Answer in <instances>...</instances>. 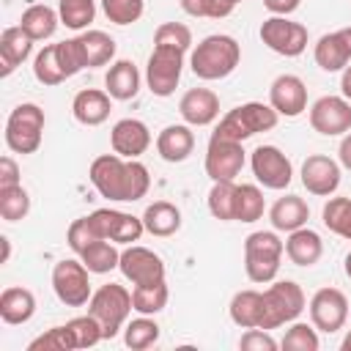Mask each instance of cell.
Wrapping results in <instances>:
<instances>
[{
  "instance_id": "cell-1",
  "label": "cell",
  "mask_w": 351,
  "mask_h": 351,
  "mask_svg": "<svg viewBox=\"0 0 351 351\" xmlns=\"http://www.w3.org/2000/svg\"><path fill=\"white\" fill-rule=\"evenodd\" d=\"M88 178L93 189L115 203H134L148 195L151 189V173L140 159H123L115 151L101 154L90 162Z\"/></svg>"
},
{
  "instance_id": "cell-2",
  "label": "cell",
  "mask_w": 351,
  "mask_h": 351,
  "mask_svg": "<svg viewBox=\"0 0 351 351\" xmlns=\"http://www.w3.org/2000/svg\"><path fill=\"white\" fill-rule=\"evenodd\" d=\"M241 60V47L233 36L228 33H211L206 36L189 55V69L195 77L214 82V80H225L236 71Z\"/></svg>"
},
{
  "instance_id": "cell-3",
  "label": "cell",
  "mask_w": 351,
  "mask_h": 351,
  "mask_svg": "<svg viewBox=\"0 0 351 351\" xmlns=\"http://www.w3.org/2000/svg\"><path fill=\"white\" fill-rule=\"evenodd\" d=\"M280 121V112L271 104L263 101H244L239 107H233L230 112L222 115V121L214 129V137H225V140H236L244 143L261 132H271Z\"/></svg>"
},
{
  "instance_id": "cell-4",
  "label": "cell",
  "mask_w": 351,
  "mask_h": 351,
  "mask_svg": "<svg viewBox=\"0 0 351 351\" xmlns=\"http://www.w3.org/2000/svg\"><path fill=\"white\" fill-rule=\"evenodd\" d=\"M285 241L274 230H255L244 239V271L250 282H271L280 271Z\"/></svg>"
},
{
  "instance_id": "cell-5",
  "label": "cell",
  "mask_w": 351,
  "mask_h": 351,
  "mask_svg": "<svg viewBox=\"0 0 351 351\" xmlns=\"http://www.w3.org/2000/svg\"><path fill=\"white\" fill-rule=\"evenodd\" d=\"M134 304H132V291H126L118 282H107L99 291H93L90 302H88V313L96 315V321L101 324L104 340H112L129 321Z\"/></svg>"
},
{
  "instance_id": "cell-6",
  "label": "cell",
  "mask_w": 351,
  "mask_h": 351,
  "mask_svg": "<svg viewBox=\"0 0 351 351\" xmlns=\"http://www.w3.org/2000/svg\"><path fill=\"white\" fill-rule=\"evenodd\" d=\"M307 299L302 285L293 280H271V285L263 291V321L261 329H280L291 321H296L304 310Z\"/></svg>"
},
{
  "instance_id": "cell-7",
  "label": "cell",
  "mask_w": 351,
  "mask_h": 351,
  "mask_svg": "<svg viewBox=\"0 0 351 351\" xmlns=\"http://www.w3.org/2000/svg\"><path fill=\"white\" fill-rule=\"evenodd\" d=\"M44 110L33 101L16 104L5 121V145L14 154H36L44 137Z\"/></svg>"
},
{
  "instance_id": "cell-8",
  "label": "cell",
  "mask_w": 351,
  "mask_h": 351,
  "mask_svg": "<svg viewBox=\"0 0 351 351\" xmlns=\"http://www.w3.org/2000/svg\"><path fill=\"white\" fill-rule=\"evenodd\" d=\"M52 291L66 307H82L90 302V271L80 258H63L52 266Z\"/></svg>"
},
{
  "instance_id": "cell-9",
  "label": "cell",
  "mask_w": 351,
  "mask_h": 351,
  "mask_svg": "<svg viewBox=\"0 0 351 351\" xmlns=\"http://www.w3.org/2000/svg\"><path fill=\"white\" fill-rule=\"evenodd\" d=\"M184 71V52L173 47H154L145 63V85L154 96L167 99L176 93Z\"/></svg>"
},
{
  "instance_id": "cell-10",
  "label": "cell",
  "mask_w": 351,
  "mask_h": 351,
  "mask_svg": "<svg viewBox=\"0 0 351 351\" xmlns=\"http://www.w3.org/2000/svg\"><path fill=\"white\" fill-rule=\"evenodd\" d=\"M88 222L99 239H107L112 244H134L145 233L143 217H134L118 208H96L93 214H88Z\"/></svg>"
},
{
  "instance_id": "cell-11",
  "label": "cell",
  "mask_w": 351,
  "mask_h": 351,
  "mask_svg": "<svg viewBox=\"0 0 351 351\" xmlns=\"http://www.w3.org/2000/svg\"><path fill=\"white\" fill-rule=\"evenodd\" d=\"M258 33L261 41L282 58H296L307 49V27L288 16H269Z\"/></svg>"
},
{
  "instance_id": "cell-12",
  "label": "cell",
  "mask_w": 351,
  "mask_h": 351,
  "mask_svg": "<svg viewBox=\"0 0 351 351\" xmlns=\"http://www.w3.org/2000/svg\"><path fill=\"white\" fill-rule=\"evenodd\" d=\"M250 167H252L255 181L261 186H266V189H277L280 192L293 178V165L277 145H258L250 154Z\"/></svg>"
},
{
  "instance_id": "cell-13",
  "label": "cell",
  "mask_w": 351,
  "mask_h": 351,
  "mask_svg": "<svg viewBox=\"0 0 351 351\" xmlns=\"http://www.w3.org/2000/svg\"><path fill=\"white\" fill-rule=\"evenodd\" d=\"M310 310V324L318 329V332H326V335H335L346 326V318H348V299L340 288H318L307 304Z\"/></svg>"
},
{
  "instance_id": "cell-14",
  "label": "cell",
  "mask_w": 351,
  "mask_h": 351,
  "mask_svg": "<svg viewBox=\"0 0 351 351\" xmlns=\"http://www.w3.org/2000/svg\"><path fill=\"white\" fill-rule=\"evenodd\" d=\"M310 126L324 137L351 132V101L346 96H321L310 104Z\"/></svg>"
},
{
  "instance_id": "cell-15",
  "label": "cell",
  "mask_w": 351,
  "mask_h": 351,
  "mask_svg": "<svg viewBox=\"0 0 351 351\" xmlns=\"http://www.w3.org/2000/svg\"><path fill=\"white\" fill-rule=\"evenodd\" d=\"M203 167H206V176L211 181H236V176L244 167V148H241V143L211 134Z\"/></svg>"
},
{
  "instance_id": "cell-16",
  "label": "cell",
  "mask_w": 351,
  "mask_h": 351,
  "mask_svg": "<svg viewBox=\"0 0 351 351\" xmlns=\"http://www.w3.org/2000/svg\"><path fill=\"white\" fill-rule=\"evenodd\" d=\"M121 274L132 282V285H151V282H162L165 280V263L162 258L140 244H129L126 250H121V263H118Z\"/></svg>"
},
{
  "instance_id": "cell-17",
  "label": "cell",
  "mask_w": 351,
  "mask_h": 351,
  "mask_svg": "<svg viewBox=\"0 0 351 351\" xmlns=\"http://www.w3.org/2000/svg\"><path fill=\"white\" fill-rule=\"evenodd\" d=\"M302 184L310 195L329 197L340 186V162L326 154H310L302 162Z\"/></svg>"
},
{
  "instance_id": "cell-18",
  "label": "cell",
  "mask_w": 351,
  "mask_h": 351,
  "mask_svg": "<svg viewBox=\"0 0 351 351\" xmlns=\"http://www.w3.org/2000/svg\"><path fill=\"white\" fill-rule=\"evenodd\" d=\"M269 104L285 118L302 115L307 110V85H304V80L296 77V74L274 77V82L269 85Z\"/></svg>"
},
{
  "instance_id": "cell-19",
  "label": "cell",
  "mask_w": 351,
  "mask_h": 351,
  "mask_svg": "<svg viewBox=\"0 0 351 351\" xmlns=\"http://www.w3.org/2000/svg\"><path fill=\"white\" fill-rule=\"evenodd\" d=\"M110 145L123 159H140L151 145V129L137 118H121L110 129Z\"/></svg>"
},
{
  "instance_id": "cell-20",
  "label": "cell",
  "mask_w": 351,
  "mask_h": 351,
  "mask_svg": "<svg viewBox=\"0 0 351 351\" xmlns=\"http://www.w3.org/2000/svg\"><path fill=\"white\" fill-rule=\"evenodd\" d=\"M178 112L189 126H208L219 118V96L211 88H189L178 101Z\"/></svg>"
},
{
  "instance_id": "cell-21",
  "label": "cell",
  "mask_w": 351,
  "mask_h": 351,
  "mask_svg": "<svg viewBox=\"0 0 351 351\" xmlns=\"http://www.w3.org/2000/svg\"><path fill=\"white\" fill-rule=\"evenodd\" d=\"M112 112V96L99 88H85L71 101V115L82 126H101Z\"/></svg>"
},
{
  "instance_id": "cell-22",
  "label": "cell",
  "mask_w": 351,
  "mask_h": 351,
  "mask_svg": "<svg viewBox=\"0 0 351 351\" xmlns=\"http://www.w3.org/2000/svg\"><path fill=\"white\" fill-rule=\"evenodd\" d=\"M33 44L36 41L19 25L5 27L0 36V77H11L16 71V66H22L30 58Z\"/></svg>"
},
{
  "instance_id": "cell-23",
  "label": "cell",
  "mask_w": 351,
  "mask_h": 351,
  "mask_svg": "<svg viewBox=\"0 0 351 351\" xmlns=\"http://www.w3.org/2000/svg\"><path fill=\"white\" fill-rule=\"evenodd\" d=\"M192 151H195V134L189 123H170L156 134V154L170 165L189 159Z\"/></svg>"
},
{
  "instance_id": "cell-24",
  "label": "cell",
  "mask_w": 351,
  "mask_h": 351,
  "mask_svg": "<svg viewBox=\"0 0 351 351\" xmlns=\"http://www.w3.org/2000/svg\"><path fill=\"white\" fill-rule=\"evenodd\" d=\"M140 82H143V77H140V71H137V66L132 63V60H115V63H110V69H107V74H104V90L115 99V101H129V99H134L137 93H140Z\"/></svg>"
},
{
  "instance_id": "cell-25",
  "label": "cell",
  "mask_w": 351,
  "mask_h": 351,
  "mask_svg": "<svg viewBox=\"0 0 351 351\" xmlns=\"http://www.w3.org/2000/svg\"><path fill=\"white\" fill-rule=\"evenodd\" d=\"M285 255L296 266H304V269L315 266L321 261V255H324V241H321V236L313 228H307V225L296 228L285 239Z\"/></svg>"
},
{
  "instance_id": "cell-26",
  "label": "cell",
  "mask_w": 351,
  "mask_h": 351,
  "mask_svg": "<svg viewBox=\"0 0 351 351\" xmlns=\"http://www.w3.org/2000/svg\"><path fill=\"white\" fill-rule=\"evenodd\" d=\"M33 315H36V296H33L30 288L8 285V288L0 293V318H3L8 326L27 324Z\"/></svg>"
},
{
  "instance_id": "cell-27",
  "label": "cell",
  "mask_w": 351,
  "mask_h": 351,
  "mask_svg": "<svg viewBox=\"0 0 351 351\" xmlns=\"http://www.w3.org/2000/svg\"><path fill=\"white\" fill-rule=\"evenodd\" d=\"M269 219L274 230L291 233L296 228H304L310 219V206L299 197V195H282L274 200V206L269 208Z\"/></svg>"
},
{
  "instance_id": "cell-28",
  "label": "cell",
  "mask_w": 351,
  "mask_h": 351,
  "mask_svg": "<svg viewBox=\"0 0 351 351\" xmlns=\"http://www.w3.org/2000/svg\"><path fill=\"white\" fill-rule=\"evenodd\" d=\"M143 225H145V233L167 239L181 230V208L170 200H154L143 211Z\"/></svg>"
},
{
  "instance_id": "cell-29",
  "label": "cell",
  "mask_w": 351,
  "mask_h": 351,
  "mask_svg": "<svg viewBox=\"0 0 351 351\" xmlns=\"http://www.w3.org/2000/svg\"><path fill=\"white\" fill-rule=\"evenodd\" d=\"M228 313H230V321L241 329L261 326V321H263V291H255V288L236 291L230 304H228Z\"/></svg>"
},
{
  "instance_id": "cell-30",
  "label": "cell",
  "mask_w": 351,
  "mask_h": 351,
  "mask_svg": "<svg viewBox=\"0 0 351 351\" xmlns=\"http://www.w3.org/2000/svg\"><path fill=\"white\" fill-rule=\"evenodd\" d=\"M58 25H60V14H58L55 8H49V5H44V3L27 5V8L22 11V16H19V27H22L33 41H47V38H52L55 30H58Z\"/></svg>"
},
{
  "instance_id": "cell-31",
  "label": "cell",
  "mask_w": 351,
  "mask_h": 351,
  "mask_svg": "<svg viewBox=\"0 0 351 351\" xmlns=\"http://www.w3.org/2000/svg\"><path fill=\"white\" fill-rule=\"evenodd\" d=\"M313 58L315 63L324 69V71H343L348 63H351V55H348V47L340 36V30L335 33H324L318 41H315V49H313Z\"/></svg>"
},
{
  "instance_id": "cell-32",
  "label": "cell",
  "mask_w": 351,
  "mask_h": 351,
  "mask_svg": "<svg viewBox=\"0 0 351 351\" xmlns=\"http://www.w3.org/2000/svg\"><path fill=\"white\" fill-rule=\"evenodd\" d=\"M80 44H82V55H85V63L88 69H99V66H107L112 58H115V38L107 36L104 30H85L77 36Z\"/></svg>"
},
{
  "instance_id": "cell-33",
  "label": "cell",
  "mask_w": 351,
  "mask_h": 351,
  "mask_svg": "<svg viewBox=\"0 0 351 351\" xmlns=\"http://www.w3.org/2000/svg\"><path fill=\"white\" fill-rule=\"evenodd\" d=\"M206 203L214 219L236 222V181H211Z\"/></svg>"
},
{
  "instance_id": "cell-34",
  "label": "cell",
  "mask_w": 351,
  "mask_h": 351,
  "mask_svg": "<svg viewBox=\"0 0 351 351\" xmlns=\"http://www.w3.org/2000/svg\"><path fill=\"white\" fill-rule=\"evenodd\" d=\"M85 266H88V271L90 274H107V271H112V269H118V263H121V250L112 244V241H107V239H96L82 255H77Z\"/></svg>"
},
{
  "instance_id": "cell-35",
  "label": "cell",
  "mask_w": 351,
  "mask_h": 351,
  "mask_svg": "<svg viewBox=\"0 0 351 351\" xmlns=\"http://www.w3.org/2000/svg\"><path fill=\"white\" fill-rule=\"evenodd\" d=\"M33 77L41 82V85H60L63 80H69L66 74V66L60 60V52H58V44H47L36 60H33Z\"/></svg>"
},
{
  "instance_id": "cell-36",
  "label": "cell",
  "mask_w": 351,
  "mask_h": 351,
  "mask_svg": "<svg viewBox=\"0 0 351 351\" xmlns=\"http://www.w3.org/2000/svg\"><path fill=\"white\" fill-rule=\"evenodd\" d=\"M167 299H170V291H167V282H151V285H134L132 288V304H134V313L140 315H156L167 307Z\"/></svg>"
},
{
  "instance_id": "cell-37",
  "label": "cell",
  "mask_w": 351,
  "mask_h": 351,
  "mask_svg": "<svg viewBox=\"0 0 351 351\" xmlns=\"http://www.w3.org/2000/svg\"><path fill=\"white\" fill-rule=\"evenodd\" d=\"M266 211V200L261 186L236 184V222H258Z\"/></svg>"
},
{
  "instance_id": "cell-38",
  "label": "cell",
  "mask_w": 351,
  "mask_h": 351,
  "mask_svg": "<svg viewBox=\"0 0 351 351\" xmlns=\"http://www.w3.org/2000/svg\"><path fill=\"white\" fill-rule=\"evenodd\" d=\"M321 222L340 239L351 241V197H329L321 211Z\"/></svg>"
},
{
  "instance_id": "cell-39",
  "label": "cell",
  "mask_w": 351,
  "mask_h": 351,
  "mask_svg": "<svg viewBox=\"0 0 351 351\" xmlns=\"http://www.w3.org/2000/svg\"><path fill=\"white\" fill-rule=\"evenodd\" d=\"M156 340H159V324L151 315H140V318L126 321V326H123V343H126V348L143 351V348H151Z\"/></svg>"
},
{
  "instance_id": "cell-40",
  "label": "cell",
  "mask_w": 351,
  "mask_h": 351,
  "mask_svg": "<svg viewBox=\"0 0 351 351\" xmlns=\"http://www.w3.org/2000/svg\"><path fill=\"white\" fill-rule=\"evenodd\" d=\"M58 14L69 30H85L96 16V0H58Z\"/></svg>"
},
{
  "instance_id": "cell-41",
  "label": "cell",
  "mask_w": 351,
  "mask_h": 351,
  "mask_svg": "<svg viewBox=\"0 0 351 351\" xmlns=\"http://www.w3.org/2000/svg\"><path fill=\"white\" fill-rule=\"evenodd\" d=\"M30 211V195L22 184L16 186H0V217L5 222H19Z\"/></svg>"
},
{
  "instance_id": "cell-42",
  "label": "cell",
  "mask_w": 351,
  "mask_h": 351,
  "mask_svg": "<svg viewBox=\"0 0 351 351\" xmlns=\"http://www.w3.org/2000/svg\"><path fill=\"white\" fill-rule=\"evenodd\" d=\"M66 326H69V332H71V337H74V346H77V351L80 348H93L96 343H101L104 340V332H101V324L96 321V315H77V318H71V321H66Z\"/></svg>"
},
{
  "instance_id": "cell-43",
  "label": "cell",
  "mask_w": 351,
  "mask_h": 351,
  "mask_svg": "<svg viewBox=\"0 0 351 351\" xmlns=\"http://www.w3.org/2000/svg\"><path fill=\"white\" fill-rule=\"evenodd\" d=\"M280 346L285 351H318V346H321L318 329L313 324H304V321H291Z\"/></svg>"
},
{
  "instance_id": "cell-44",
  "label": "cell",
  "mask_w": 351,
  "mask_h": 351,
  "mask_svg": "<svg viewBox=\"0 0 351 351\" xmlns=\"http://www.w3.org/2000/svg\"><path fill=\"white\" fill-rule=\"evenodd\" d=\"M101 11L112 25H134L145 11V0H101Z\"/></svg>"
},
{
  "instance_id": "cell-45",
  "label": "cell",
  "mask_w": 351,
  "mask_h": 351,
  "mask_svg": "<svg viewBox=\"0 0 351 351\" xmlns=\"http://www.w3.org/2000/svg\"><path fill=\"white\" fill-rule=\"evenodd\" d=\"M27 351H77V346H74V337H71L69 326L63 324V326H52L44 335L33 337L27 343Z\"/></svg>"
},
{
  "instance_id": "cell-46",
  "label": "cell",
  "mask_w": 351,
  "mask_h": 351,
  "mask_svg": "<svg viewBox=\"0 0 351 351\" xmlns=\"http://www.w3.org/2000/svg\"><path fill=\"white\" fill-rule=\"evenodd\" d=\"M154 47H173L186 52L192 47V30L181 22H162L154 33Z\"/></svg>"
},
{
  "instance_id": "cell-47",
  "label": "cell",
  "mask_w": 351,
  "mask_h": 351,
  "mask_svg": "<svg viewBox=\"0 0 351 351\" xmlns=\"http://www.w3.org/2000/svg\"><path fill=\"white\" fill-rule=\"evenodd\" d=\"M96 239H99V236H96V230L90 228L88 217L74 219V222L69 225V230H66V241H69V247H71V252H74V255H82V252H85Z\"/></svg>"
},
{
  "instance_id": "cell-48",
  "label": "cell",
  "mask_w": 351,
  "mask_h": 351,
  "mask_svg": "<svg viewBox=\"0 0 351 351\" xmlns=\"http://www.w3.org/2000/svg\"><path fill=\"white\" fill-rule=\"evenodd\" d=\"M181 8L189 16H206V19H225L233 14V8L225 5L222 0H181Z\"/></svg>"
},
{
  "instance_id": "cell-49",
  "label": "cell",
  "mask_w": 351,
  "mask_h": 351,
  "mask_svg": "<svg viewBox=\"0 0 351 351\" xmlns=\"http://www.w3.org/2000/svg\"><path fill=\"white\" fill-rule=\"evenodd\" d=\"M239 348H241V351H274V348H277V340L269 335V329L255 326V329H247V332L241 335Z\"/></svg>"
},
{
  "instance_id": "cell-50",
  "label": "cell",
  "mask_w": 351,
  "mask_h": 351,
  "mask_svg": "<svg viewBox=\"0 0 351 351\" xmlns=\"http://www.w3.org/2000/svg\"><path fill=\"white\" fill-rule=\"evenodd\" d=\"M16 184H22L19 181V165L11 156H3L0 159V186H16Z\"/></svg>"
},
{
  "instance_id": "cell-51",
  "label": "cell",
  "mask_w": 351,
  "mask_h": 351,
  "mask_svg": "<svg viewBox=\"0 0 351 351\" xmlns=\"http://www.w3.org/2000/svg\"><path fill=\"white\" fill-rule=\"evenodd\" d=\"M263 5L271 16H288L302 5V0H263Z\"/></svg>"
},
{
  "instance_id": "cell-52",
  "label": "cell",
  "mask_w": 351,
  "mask_h": 351,
  "mask_svg": "<svg viewBox=\"0 0 351 351\" xmlns=\"http://www.w3.org/2000/svg\"><path fill=\"white\" fill-rule=\"evenodd\" d=\"M337 159H340V167L351 170V132H346V134H343L340 148H337Z\"/></svg>"
},
{
  "instance_id": "cell-53",
  "label": "cell",
  "mask_w": 351,
  "mask_h": 351,
  "mask_svg": "<svg viewBox=\"0 0 351 351\" xmlns=\"http://www.w3.org/2000/svg\"><path fill=\"white\" fill-rule=\"evenodd\" d=\"M340 93L351 101V66L343 69V77H340Z\"/></svg>"
},
{
  "instance_id": "cell-54",
  "label": "cell",
  "mask_w": 351,
  "mask_h": 351,
  "mask_svg": "<svg viewBox=\"0 0 351 351\" xmlns=\"http://www.w3.org/2000/svg\"><path fill=\"white\" fill-rule=\"evenodd\" d=\"M0 247H3L0 263H8V258H11V239H8V236H0Z\"/></svg>"
},
{
  "instance_id": "cell-55",
  "label": "cell",
  "mask_w": 351,
  "mask_h": 351,
  "mask_svg": "<svg viewBox=\"0 0 351 351\" xmlns=\"http://www.w3.org/2000/svg\"><path fill=\"white\" fill-rule=\"evenodd\" d=\"M340 36H343V41H346V47H348V55H351V25H348V27H343V30H340Z\"/></svg>"
},
{
  "instance_id": "cell-56",
  "label": "cell",
  "mask_w": 351,
  "mask_h": 351,
  "mask_svg": "<svg viewBox=\"0 0 351 351\" xmlns=\"http://www.w3.org/2000/svg\"><path fill=\"white\" fill-rule=\"evenodd\" d=\"M340 351H351V332L343 337V343H340Z\"/></svg>"
},
{
  "instance_id": "cell-57",
  "label": "cell",
  "mask_w": 351,
  "mask_h": 351,
  "mask_svg": "<svg viewBox=\"0 0 351 351\" xmlns=\"http://www.w3.org/2000/svg\"><path fill=\"white\" fill-rule=\"evenodd\" d=\"M343 269H346V274H348V280H351V252L346 255V263H343Z\"/></svg>"
},
{
  "instance_id": "cell-58",
  "label": "cell",
  "mask_w": 351,
  "mask_h": 351,
  "mask_svg": "<svg viewBox=\"0 0 351 351\" xmlns=\"http://www.w3.org/2000/svg\"><path fill=\"white\" fill-rule=\"evenodd\" d=\"M222 3H225V5H230V8H236V5L241 3V0H222Z\"/></svg>"
}]
</instances>
